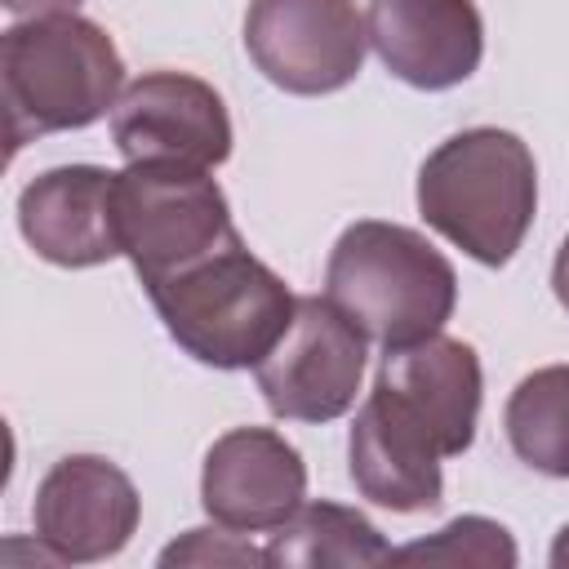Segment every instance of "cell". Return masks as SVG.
<instances>
[{"label":"cell","instance_id":"obj_10","mask_svg":"<svg viewBox=\"0 0 569 569\" xmlns=\"http://www.w3.org/2000/svg\"><path fill=\"white\" fill-rule=\"evenodd\" d=\"M307 498L302 453L271 427H231L200 467V507L236 533H271Z\"/></svg>","mask_w":569,"mask_h":569},{"label":"cell","instance_id":"obj_1","mask_svg":"<svg viewBox=\"0 0 569 569\" xmlns=\"http://www.w3.org/2000/svg\"><path fill=\"white\" fill-rule=\"evenodd\" d=\"M120 84V49L98 22L80 13L13 22L0 36V98L9 156L40 133H67L102 120L107 107H116Z\"/></svg>","mask_w":569,"mask_h":569},{"label":"cell","instance_id":"obj_2","mask_svg":"<svg viewBox=\"0 0 569 569\" xmlns=\"http://www.w3.org/2000/svg\"><path fill=\"white\" fill-rule=\"evenodd\" d=\"M418 213L485 267H507L538 213L533 151L493 124L445 138L418 169Z\"/></svg>","mask_w":569,"mask_h":569},{"label":"cell","instance_id":"obj_16","mask_svg":"<svg viewBox=\"0 0 569 569\" xmlns=\"http://www.w3.org/2000/svg\"><path fill=\"white\" fill-rule=\"evenodd\" d=\"M502 427L525 467L569 480V365L525 373L507 396Z\"/></svg>","mask_w":569,"mask_h":569},{"label":"cell","instance_id":"obj_13","mask_svg":"<svg viewBox=\"0 0 569 569\" xmlns=\"http://www.w3.org/2000/svg\"><path fill=\"white\" fill-rule=\"evenodd\" d=\"M347 458H351V480H356L360 498H369L387 511H400V516L440 507L445 449L382 387H373L369 400L360 405V413L351 422Z\"/></svg>","mask_w":569,"mask_h":569},{"label":"cell","instance_id":"obj_18","mask_svg":"<svg viewBox=\"0 0 569 569\" xmlns=\"http://www.w3.org/2000/svg\"><path fill=\"white\" fill-rule=\"evenodd\" d=\"M249 533H236L227 525L218 529H187L178 542L160 551V565H267V551L244 542Z\"/></svg>","mask_w":569,"mask_h":569},{"label":"cell","instance_id":"obj_15","mask_svg":"<svg viewBox=\"0 0 569 569\" xmlns=\"http://www.w3.org/2000/svg\"><path fill=\"white\" fill-rule=\"evenodd\" d=\"M267 565L280 569H360V565H391L387 538L378 525L342 502H307L267 533Z\"/></svg>","mask_w":569,"mask_h":569},{"label":"cell","instance_id":"obj_5","mask_svg":"<svg viewBox=\"0 0 569 569\" xmlns=\"http://www.w3.org/2000/svg\"><path fill=\"white\" fill-rule=\"evenodd\" d=\"M116 236L142 284H156L240 240L209 169L138 160L116 173Z\"/></svg>","mask_w":569,"mask_h":569},{"label":"cell","instance_id":"obj_19","mask_svg":"<svg viewBox=\"0 0 569 569\" xmlns=\"http://www.w3.org/2000/svg\"><path fill=\"white\" fill-rule=\"evenodd\" d=\"M13 18H49V13H76L84 0H0Z\"/></svg>","mask_w":569,"mask_h":569},{"label":"cell","instance_id":"obj_6","mask_svg":"<svg viewBox=\"0 0 569 569\" xmlns=\"http://www.w3.org/2000/svg\"><path fill=\"white\" fill-rule=\"evenodd\" d=\"M365 333L329 298H298L289 329L253 365L258 391L276 418L333 422L356 405L365 378Z\"/></svg>","mask_w":569,"mask_h":569},{"label":"cell","instance_id":"obj_8","mask_svg":"<svg viewBox=\"0 0 569 569\" xmlns=\"http://www.w3.org/2000/svg\"><path fill=\"white\" fill-rule=\"evenodd\" d=\"M116 151L138 160H169L218 169L231 156V116L222 93L187 71H147L120 89L111 107Z\"/></svg>","mask_w":569,"mask_h":569},{"label":"cell","instance_id":"obj_21","mask_svg":"<svg viewBox=\"0 0 569 569\" xmlns=\"http://www.w3.org/2000/svg\"><path fill=\"white\" fill-rule=\"evenodd\" d=\"M551 565L556 569H569V525L556 533V542H551Z\"/></svg>","mask_w":569,"mask_h":569},{"label":"cell","instance_id":"obj_4","mask_svg":"<svg viewBox=\"0 0 569 569\" xmlns=\"http://www.w3.org/2000/svg\"><path fill=\"white\" fill-rule=\"evenodd\" d=\"M142 289L169 338L191 360L213 369H253L289 329L298 307L289 284L253 258L244 240H231Z\"/></svg>","mask_w":569,"mask_h":569},{"label":"cell","instance_id":"obj_14","mask_svg":"<svg viewBox=\"0 0 569 569\" xmlns=\"http://www.w3.org/2000/svg\"><path fill=\"white\" fill-rule=\"evenodd\" d=\"M396 405H405L445 449V458H458L476 440L480 418V356L462 338L431 333L409 347H391L378 365V382Z\"/></svg>","mask_w":569,"mask_h":569},{"label":"cell","instance_id":"obj_20","mask_svg":"<svg viewBox=\"0 0 569 569\" xmlns=\"http://www.w3.org/2000/svg\"><path fill=\"white\" fill-rule=\"evenodd\" d=\"M551 289H556L560 307L569 311V236H565L560 249H556V262H551Z\"/></svg>","mask_w":569,"mask_h":569},{"label":"cell","instance_id":"obj_9","mask_svg":"<svg viewBox=\"0 0 569 569\" xmlns=\"http://www.w3.org/2000/svg\"><path fill=\"white\" fill-rule=\"evenodd\" d=\"M31 516L36 542H44L58 565H89L129 547L142 498L111 458L71 453L44 471Z\"/></svg>","mask_w":569,"mask_h":569},{"label":"cell","instance_id":"obj_11","mask_svg":"<svg viewBox=\"0 0 569 569\" xmlns=\"http://www.w3.org/2000/svg\"><path fill=\"white\" fill-rule=\"evenodd\" d=\"M365 31L382 67L427 93L471 80L485 58L476 0H369Z\"/></svg>","mask_w":569,"mask_h":569},{"label":"cell","instance_id":"obj_12","mask_svg":"<svg viewBox=\"0 0 569 569\" xmlns=\"http://www.w3.org/2000/svg\"><path fill=\"white\" fill-rule=\"evenodd\" d=\"M18 231L53 267H102L120 258L116 173L102 164H58L18 196Z\"/></svg>","mask_w":569,"mask_h":569},{"label":"cell","instance_id":"obj_7","mask_svg":"<svg viewBox=\"0 0 569 569\" xmlns=\"http://www.w3.org/2000/svg\"><path fill=\"white\" fill-rule=\"evenodd\" d=\"M244 49L276 89L320 98L360 76L369 31L356 0H249Z\"/></svg>","mask_w":569,"mask_h":569},{"label":"cell","instance_id":"obj_17","mask_svg":"<svg viewBox=\"0 0 569 569\" xmlns=\"http://www.w3.org/2000/svg\"><path fill=\"white\" fill-rule=\"evenodd\" d=\"M396 565H480V569H511L516 542L511 533L489 516H458L431 538H418L409 547L391 551Z\"/></svg>","mask_w":569,"mask_h":569},{"label":"cell","instance_id":"obj_3","mask_svg":"<svg viewBox=\"0 0 569 569\" xmlns=\"http://www.w3.org/2000/svg\"><path fill=\"white\" fill-rule=\"evenodd\" d=\"M325 298L391 351L445 329L458 302V271L422 231L360 218L329 249Z\"/></svg>","mask_w":569,"mask_h":569}]
</instances>
